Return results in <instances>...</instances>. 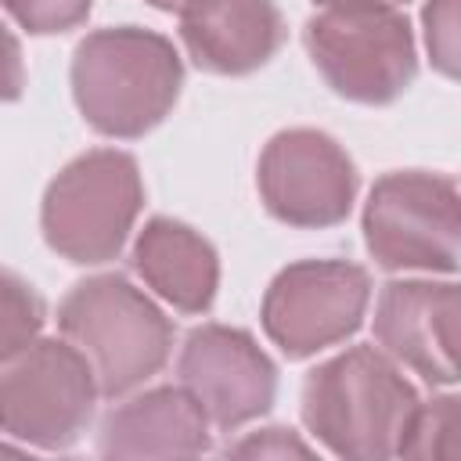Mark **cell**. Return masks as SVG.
<instances>
[{
  "label": "cell",
  "instance_id": "obj_1",
  "mask_svg": "<svg viewBox=\"0 0 461 461\" xmlns=\"http://www.w3.org/2000/svg\"><path fill=\"white\" fill-rule=\"evenodd\" d=\"M180 86L184 61L176 47L140 25L97 29L72 54L76 108L104 137H144L173 112Z\"/></svg>",
  "mask_w": 461,
  "mask_h": 461
},
{
  "label": "cell",
  "instance_id": "obj_2",
  "mask_svg": "<svg viewBox=\"0 0 461 461\" xmlns=\"http://www.w3.org/2000/svg\"><path fill=\"white\" fill-rule=\"evenodd\" d=\"M418 403V389L375 346H353L317 364L303 382V425L349 461L393 457Z\"/></svg>",
  "mask_w": 461,
  "mask_h": 461
},
{
  "label": "cell",
  "instance_id": "obj_3",
  "mask_svg": "<svg viewBox=\"0 0 461 461\" xmlns=\"http://www.w3.org/2000/svg\"><path fill=\"white\" fill-rule=\"evenodd\" d=\"M58 328L83 353L108 400L155 378L173 353V321L122 274L72 285L58 306Z\"/></svg>",
  "mask_w": 461,
  "mask_h": 461
},
{
  "label": "cell",
  "instance_id": "obj_4",
  "mask_svg": "<svg viewBox=\"0 0 461 461\" xmlns=\"http://www.w3.org/2000/svg\"><path fill=\"white\" fill-rule=\"evenodd\" d=\"M303 43L324 83L357 104H389L418 76L411 22L393 4H328L306 22Z\"/></svg>",
  "mask_w": 461,
  "mask_h": 461
},
{
  "label": "cell",
  "instance_id": "obj_5",
  "mask_svg": "<svg viewBox=\"0 0 461 461\" xmlns=\"http://www.w3.org/2000/svg\"><path fill=\"white\" fill-rule=\"evenodd\" d=\"M144 205L137 158L115 148H94L72 158L40 205L43 241L68 263L97 267L122 252Z\"/></svg>",
  "mask_w": 461,
  "mask_h": 461
},
{
  "label": "cell",
  "instance_id": "obj_6",
  "mask_svg": "<svg viewBox=\"0 0 461 461\" xmlns=\"http://www.w3.org/2000/svg\"><path fill=\"white\" fill-rule=\"evenodd\" d=\"M97 382L68 339H36L0 364V432L40 450H68L94 418Z\"/></svg>",
  "mask_w": 461,
  "mask_h": 461
},
{
  "label": "cell",
  "instance_id": "obj_7",
  "mask_svg": "<svg viewBox=\"0 0 461 461\" xmlns=\"http://www.w3.org/2000/svg\"><path fill=\"white\" fill-rule=\"evenodd\" d=\"M461 241L457 184L425 169L375 180L364 205V245L382 270L454 274Z\"/></svg>",
  "mask_w": 461,
  "mask_h": 461
},
{
  "label": "cell",
  "instance_id": "obj_8",
  "mask_svg": "<svg viewBox=\"0 0 461 461\" xmlns=\"http://www.w3.org/2000/svg\"><path fill=\"white\" fill-rule=\"evenodd\" d=\"M371 274L349 259H299L277 270L263 295V331L288 357L306 360L360 331Z\"/></svg>",
  "mask_w": 461,
  "mask_h": 461
},
{
  "label": "cell",
  "instance_id": "obj_9",
  "mask_svg": "<svg viewBox=\"0 0 461 461\" xmlns=\"http://www.w3.org/2000/svg\"><path fill=\"white\" fill-rule=\"evenodd\" d=\"M256 187L274 220L321 230L349 216L357 198V166L335 137L292 126L267 140L256 166Z\"/></svg>",
  "mask_w": 461,
  "mask_h": 461
},
{
  "label": "cell",
  "instance_id": "obj_10",
  "mask_svg": "<svg viewBox=\"0 0 461 461\" xmlns=\"http://www.w3.org/2000/svg\"><path fill=\"white\" fill-rule=\"evenodd\" d=\"M176 375L209 425L223 432L263 418L277 400V367L245 328L202 324L187 331Z\"/></svg>",
  "mask_w": 461,
  "mask_h": 461
},
{
  "label": "cell",
  "instance_id": "obj_11",
  "mask_svg": "<svg viewBox=\"0 0 461 461\" xmlns=\"http://www.w3.org/2000/svg\"><path fill=\"white\" fill-rule=\"evenodd\" d=\"M457 285L389 281L375 303V342L429 385L457 382Z\"/></svg>",
  "mask_w": 461,
  "mask_h": 461
},
{
  "label": "cell",
  "instance_id": "obj_12",
  "mask_svg": "<svg viewBox=\"0 0 461 461\" xmlns=\"http://www.w3.org/2000/svg\"><path fill=\"white\" fill-rule=\"evenodd\" d=\"M187 58L212 76H249L285 43V18L274 0H191L180 11Z\"/></svg>",
  "mask_w": 461,
  "mask_h": 461
},
{
  "label": "cell",
  "instance_id": "obj_13",
  "mask_svg": "<svg viewBox=\"0 0 461 461\" xmlns=\"http://www.w3.org/2000/svg\"><path fill=\"white\" fill-rule=\"evenodd\" d=\"M209 447V418L184 385H158L112 407L97 432L104 457H198Z\"/></svg>",
  "mask_w": 461,
  "mask_h": 461
},
{
  "label": "cell",
  "instance_id": "obj_14",
  "mask_svg": "<svg viewBox=\"0 0 461 461\" xmlns=\"http://www.w3.org/2000/svg\"><path fill=\"white\" fill-rule=\"evenodd\" d=\"M144 285L180 313H205L220 288L216 249L180 220L151 216L130 252Z\"/></svg>",
  "mask_w": 461,
  "mask_h": 461
},
{
  "label": "cell",
  "instance_id": "obj_15",
  "mask_svg": "<svg viewBox=\"0 0 461 461\" xmlns=\"http://www.w3.org/2000/svg\"><path fill=\"white\" fill-rule=\"evenodd\" d=\"M47 306L40 292L14 270H0V364L32 346L43 331Z\"/></svg>",
  "mask_w": 461,
  "mask_h": 461
},
{
  "label": "cell",
  "instance_id": "obj_16",
  "mask_svg": "<svg viewBox=\"0 0 461 461\" xmlns=\"http://www.w3.org/2000/svg\"><path fill=\"white\" fill-rule=\"evenodd\" d=\"M454 432H457V396H436L429 403H418L396 454H403V457H450L457 450Z\"/></svg>",
  "mask_w": 461,
  "mask_h": 461
},
{
  "label": "cell",
  "instance_id": "obj_17",
  "mask_svg": "<svg viewBox=\"0 0 461 461\" xmlns=\"http://www.w3.org/2000/svg\"><path fill=\"white\" fill-rule=\"evenodd\" d=\"M94 0H0V7L32 36L68 32L86 22Z\"/></svg>",
  "mask_w": 461,
  "mask_h": 461
},
{
  "label": "cell",
  "instance_id": "obj_18",
  "mask_svg": "<svg viewBox=\"0 0 461 461\" xmlns=\"http://www.w3.org/2000/svg\"><path fill=\"white\" fill-rule=\"evenodd\" d=\"M421 18H425V43H429L432 65L443 76H457V4L429 0Z\"/></svg>",
  "mask_w": 461,
  "mask_h": 461
},
{
  "label": "cell",
  "instance_id": "obj_19",
  "mask_svg": "<svg viewBox=\"0 0 461 461\" xmlns=\"http://www.w3.org/2000/svg\"><path fill=\"white\" fill-rule=\"evenodd\" d=\"M25 90V61H22V43L14 32L0 22V101H18Z\"/></svg>",
  "mask_w": 461,
  "mask_h": 461
},
{
  "label": "cell",
  "instance_id": "obj_20",
  "mask_svg": "<svg viewBox=\"0 0 461 461\" xmlns=\"http://www.w3.org/2000/svg\"><path fill=\"white\" fill-rule=\"evenodd\" d=\"M292 429H263L259 436H249L241 443H230L227 454H259V457H285V454H310L306 443L288 436Z\"/></svg>",
  "mask_w": 461,
  "mask_h": 461
},
{
  "label": "cell",
  "instance_id": "obj_21",
  "mask_svg": "<svg viewBox=\"0 0 461 461\" xmlns=\"http://www.w3.org/2000/svg\"><path fill=\"white\" fill-rule=\"evenodd\" d=\"M148 4H151V7H158V11H176V14H180L191 0H148Z\"/></svg>",
  "mask_w": 461,
  "mask_h": 461
},
{
  "label": "cell",
  "instance_id": "obj_22",
  "mask_svg": "<svg viewBox=\"0 0 461 461\" xmlns=\"http://www.w3.org/2000/svg\"><path fill=\"white\" fill-rule=\"evenodd\" d=\"M317 4L328 7V4H346V0H317ZM371 4H393V7H396V4H407V0H371Z\"/></svg>",
  "mask_w": 461,
  "mask_h": 461
}]
</instances>
